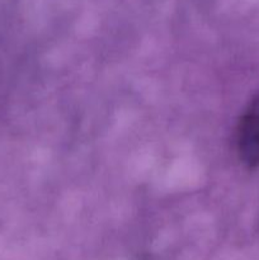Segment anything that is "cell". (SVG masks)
<instances>
[{"label": "cell", "instance_id": "6da1fadb", "mask_svg": "<svg viewBox=\"0 0 259 260\" xmlns=\"http://www.w3.org/2000/svg\"><path fill=\"white\" fill-rule=\"evenodd\" d=\"M236 151L245 167H259V94L248 104L236 127Z\"/></svg>", "mask_w": 259, "mask_h": 260}]
</instances>
